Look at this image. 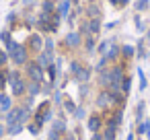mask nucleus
<instances>
[{"label":"nucleus","mask_w":150,"mask_h":140,"mask_svg":"<svg viewBox=\"0 0 150 140\" xmlns=\"http://www.w3.org/2000/svg\"><path fill=\"white\" fill-rule=\"evenodd\" d=\"M113 101H115V95H113V93H101L99 99H97V103H99L101 107H105V105H109V103H113Z\"/></svg>","instance_id":"nucleus-2"},{"label":"nucleus","mask_w":150,"mask_h":140,"mask_svg":"<svg viewBox=\"0 0 150 140\" xmlns=\"http://www.w3.org/2000/svg\"><path fill=\"white\" fill-rule=\"evenodd\" d=\"M138 76H140V89H146V78H144V72L138 70Z\"/></svg>","instance_id":"nucleus-16"},{"label":"nucleus","mask_w":150,"mask_h":140,"mask_svg":"<svg viewBox=\"0 0 150 140\" xmlns=\"http://www.w3.org/2000/svg\"><path fill=\"white\" fill-rule=\"evenodd\" d=\"M107 48H109V43H107V41H103V43L99 45V52H101V54H105V50H107Z\"/></svg>","instance_id":"nucleus-20"},{"label":"nucleus","mask_w":150,"mask_h":140,"mask_svg":"<svg viewBox=\"0 0 150 140\" xmlns=\"http://www.w3.org/2000/svg\"><path fill=\"white\" fill-rule=\"evenodd\" d=\"M117 54H119V48H115V45H111V48H109V52H107V54H105L103 58H105V60H113V58H115Z\"/></svg>","instance_id":"nucleus-8"},{"label":"nucleus","mask_w":150,"mask_h":140,"mask_svg":"<svg viewBox=\"0 0 150 140\" xmlns=\"http://www.w3.org/2000/svg\"><path fill=\"white\" fill-rule=\"evenodd\" d=\"M29 72H31V76H33L37 82L41 80V68H39L37 64H31V66H29Z\"/></svg>","instance_id":"nucleus-4"},{"label":"nucleus","mask_w":150,"mask_h":140,"mask_svg":"<svg viewBox=\"0 0 150 140\" xmlns=\"http://www.w3.org/2000/svg\"><path fill=\"white\" fill-rule=\"evenodd\" d=\"M13 85V91H15V95H21L23 91H25V85H23V80L21 78H17L15 82H11Z\"/></svg>","instance_id":"nucleus-5"},{"label":"nucleus","mask_w":150,"mask_h":140,"mask_svg":"<svg viewBox=\"0 0 150 140\" xmlns=\"http://www.w3.org/2000/svg\"><path fill=\"white\" fill-rule=\"evenodd\" d=\"M66 109H68V111H74V105H72V103L68 101V103H66Z\"/></svg>","instance_id":"nucleus-25"},{"label":"nucleus","mask_w":150,"mask_h":140,"mask_svg":"<svg viewBox=\"0 0 150 140\" xmlns=\"http://www.w3.org/2000/svg\"><path fill=\"white\" fill-rule=\"evenodd\" d=\"M129 85H132V80H129V78H123V80H121V89H123V93H127V91H129Z\"/></svg>","instance_id":"nucleus-14"},{"label":"nucleus","mask_w":150,"mask_h":140,"mask_svg":"<svg viewBox=\"0 0 150 140\" xmlns=\"http://www.w3.org/2000/svg\"><path fill=\"white\" fill-rule=\"evenodd\" d=\"M43 11H45V13H50V11H54V4L50 2V0H47V2L43 4Z\"/></svg>","instance_id":"nucleus-18"},{"label":"nucleus","mask_w":150,"mask_h":140,"mask_svg":"<svg viewBox=\"0 0 150 140\" xmlns=\"http://www.w3.org/2000/svg\"><path fill=\"white\" fill-rule=\"evenodd\" d=\"M123 54H125V56H134V48H132V45H125V48H123Z\"/></svg>","instance_id":"nucleus-17"},{"label":"nucleus","mask_w":150,"mask_h":140,"mask_svg":"<svg viewBox=\"0 0 150 140\" xmlns=\"http://www.w3.org/2000/svg\"><path fill=\"white\" fill-rule=\"evenodd\" d=\"M93 140H103V138H99V136H95V138H93Z\"/></svg>","instance_id":"nucleus-28"},{"label":"nucleus","mask_w":150,"mask_h":140,"mask_svg":"<svg viewBox=\"0 0 150 140\" xmlns=\"http://www.w3.org/2000/svg\"><path fill=\"white\" fill-rule=\"evenodd\" d=\"M2 134H4V130H2V126H0V138H2Z\"/></svg>","instance_id":"nucleus-27"},{"label":"nucleus","mask_w":150,"mask_h":140,"mask_svg":"<svg viewBox=\"0 0 150 140\" xmlns=\"http://www.w3.org/2000/svg\"><path fill=\"white\" fill-rule=\"evenodd\" d=\"M146 6H148V0H138V2H136V9L138 11H144Z\"/></svg>","instance_id":"nucleus-15"},{"label":"nucleus","mask_w":150,"mask_h":140,"mask_svg":"<svg viewBox=\"0 0 150 140\" xmlns=\"http://www.w3.org/2000/svg\"><path fill=\"white\" fill-rule=\"evenodd\" d=\"M117 2H119V4L123 6V4H127V0H117Z\"/></svg>","instance_id":"nucleus-26"},{"label":"nucleus","mask_w":150,"mask_h":140,"mask_svg":"<svg viewBox=\"0 0 150 140\" xmlns=\"http://www.w3.org/2000/svg\"><path fill=\"white\" fill-rule=\"evenodd\" d=\"M76 78H78V80H86V78H88V72H86V70H82V68H80V70H78V72H76Z\"/></svg>","instance_id":"nucleus-13"},{"label":"nucleus","mask_w":150,"mask_h":140,"mask_svg":"<svg viewBox=\"0 0 150 140\" xmlns=\"http://www.w3.org/2000/svg\"><path fill=\"white\" fill-rule=\"evenodd\" d=\"M68 11H70V2H68V0H64V2L60 4V17H66Z\"/></svg>","instance_id":"nucleus-10"},{"label":"nucleus","mask_w":150,"mask_h":140,"mask_svg":"<svg viewBox=\"0 0 150 140\" xmlns=\"http://www.w3.org/2000/svg\"><path fill=\"white\" fill-rule=\"evenodd\" d=\"M2 41H6V43H11V37H8V33H6V31L2 33Z\"/></svg>","instance_id":"nucleus-23"},{"label":"nucleus","mask_w":150,"mask_h":140,"mask_svg":"<svg viewBox=\"0 0 150 140\" xmlns=\"http://www.w3.org/2000/svg\"><path fill=\"white\" fill-rule=\"evenodd\" d=\"M37 91H39V82H33V85H31V93H33V95H35V93H37Z\"/></svg>","instance_id":"nucleus-21"},{"label":"nucleus","mask_w":150,"mask_h":140,"mask_svg":"<svg viewBox=\"0 0 150 140\" xmlns=\"http://www.w3.org/2000/svg\"><path fill=\"white\" fill-rule=\"evenodd\" d=\"M0 105H2V109H8V107H11V101H8V97L0 95Z\"/></svg>","instance_id":"nucleus-12"},{"label":"nucleus","mask_w":150,"mask_h":140,"mask_svg":"<svg viewBox=\"0 0 150 140\" xmlns=\"http://www.w3.org/2000/svg\"><path fill=\"white\" fill-rule=\"evenodd\" d=\"M99 126H101V119H99L97 115H93V117L88 119V130H91V132H97Z\"/></svg>","instance_id":"nucleus-6"},{"label":"nucleus","mask_w":150,"mask_h":140,"mask_svg":"<svg viewBox=\"0 0 150 140\" xmlns=\"http://www.w3.org/2000/svg\"><path fill=\"white\" fill-rule=\"evenodd\" d=\"M88 2H95V0H88Z\"/></svg>","instance_id":"nucleus-29"},{"label":"nucleus","mask_w":150,"mask_h":140,"mask_svg":"<svg viewBox=\"0 0 150 140\" xmlns=\"http://www.w3.org/2000/svg\"><path fill=\"white\" fill-rule=\"evenodd\" d=\"M86 27H88V31H91V33H97V31L101 29V23H99L97 19H93V21H91V23H88Z\"/></svg>","instance_id":"nucleus-9"},{"label":"nucleus","mask_w":150,"mask_h":140,"mask_svg":"<svg viewBox=\"0 0 150 140\" xmlns=\"http://www.w3.org/2000/svg\"><path fill=\"white\" fill-rule=\"evenodd\" d=\"M33 45H35V48H39V45H41V39H39V37H37V35H35V37H33Z\"/></svg>","instance_id":"nucleus-22"},{"label":"nucleus","mask_w":150,"mask_h":140,"mask_svg":"<svg viewBox=\"0 0 150 140\" xmlns=\"http://www.w3.org/2000/svg\"><path fill=\"white\" fill-rule=\"evenodd\" d=\"M6 62V54L4 52H0V64H4Z\"/></svg>","instance_id":"nucleus-24"},{"label":"nucleus","mask_w":150,"mask_h":140,"mask_svg":"<svg viewBox=\"0 0 150 140\" xmlns=\"http://www.w3.org/2000/svg\"><path fill=\"white\" fill-rule=\"evenodd\" d=\"M66 43H68V45H78V43H80V37H78L76 33H70V35L66 37Z\"/></svg>","instance_id":"nucleus-7"},{"label":"nucleus","mask_w":150,"mask_h":140,"mask_svg":"<svg viewBox=\"0 0 150 140\" xmlns=\"http://www.w3.org/2000/svg\"><path fill=\"white\" fill-rule=\"evenodd\" d=\"M52 48H54V43L47 39V41H45V54H52Z\"/></svg>","instance_id":"nucleus-19"},{"label":"nucleus","mask_w":150,"mask_h":140,"mask_svg":"<svg viewBox=\"0 0 150 140\" xmlns=\"http://www.w3.org/2000/svg\"><path fill=\"white\" fill-rule=\"evenodd\" d=\"M8 132H11V134H19V132H21V122H17V124L8 126Z\"/></svg>","instance_id":"nucleus-11"},{"label":"nucleus","mask_w":150,"mask_h":140,"mask_svg":"<svg viewBox=\"0 0 150 140\" xmlns=\"http://www.w3.org/2000/svg\"><path fill=\"white\" fill-rule=\"evenodd\" d=\"M13 58H15V62H17V64H23V62L27 60V54H25V50H23V48H17V50L13 52Z\"/></svg>","instance_id":"nucleus-3"},{"label":"nucleus","mask_w":150,"mask_h":140,"mask_svg":"<svg viewBox=\"0 0 150 140\" xmlns=\"http://www.w3.org/2000/svg\"><path fill=\"white\" fill-rule=\"evenodd\" d=\"M66 130L64 122H54V128H52V134H50V140H58V136Z\"/></svg>","instance_id":"nucleus-1"}]
</instances>
